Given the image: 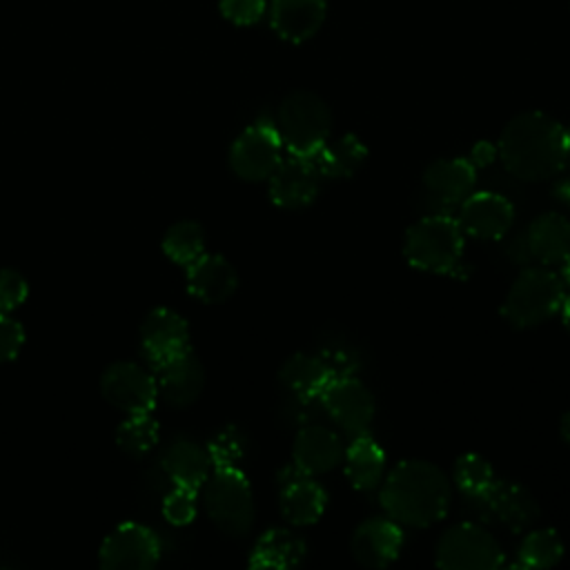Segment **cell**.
<instances>
[{"label":"cell","instance_id":"1","mask_svg":"<svg viewBox=\"0 0 570 570\" xmlns=\"http://www.w3.org/2000/svg\"><path fill=\"white\" fill-rule=\"evenodd\" d=\"M497 158L519 180H550L568 165V129L541 111L519 114L503 127Z\"/></svg>","mask_w":570,"mask_h":570},{"label":"cell","instance_id":"2","mask_svg":"<svg viewBox=\"0 0 570 570\" xmlns=\"http://www.w3.org/2000/svg\"><path fill=\"white\" fill-rule=\"evenodd\" d=\"M381 508L399 525L430 528L448 514L452 483L425 459L396 463L381 481Z\"/></svg>","mask_w":570,"mask_h":570},{"label":"cell","instance_id":"3","mask_svg":"<svg viewBox=\"0 0 570 570\" xmlns=\"http://www.w3.org/2000/svg\"><path fill=\"white\" fill-rule=\"evenodd\" d=\"M463 247L465 234L459 220L445 214L419 218L403 238V256L414 269L454 278H468L470 274Z\"/></svg>","mask_w":570,"mask_h":570},{"label":"cell","instance_id":"4","mask_svg":"<svg viewBox=\"0 0 570 570\" xmlns=\"http://www.w3.org/2000/svg\"><path fill=\"white\" fill-rule=\"evenodd\" d=\"M563 296L566 285L559 272L539 263L528 265L510 285L501 305V316L517 330H530L559 314Z\"/></svg>","mask_w":570,"mask_h":570},{"label":"cell","instance_id":"5","mask_svg":"<svg viewBox=\"0 0 570 570\" xmlns=\"http://www.w3.org/2000/svg\"><path fill=\"white\" fill-rule=\"evenodd\" d=\"M274 125L287 154L309 158L330 140L332 111L321 96L301 89L281 100Z\"/></svg>","mask_w":570,"mask_h":570},{"label":"cell","instance_id":"6","mask_svg":"<svg viewBox=\"0 0 570 570\" xmlns=\"http://www.w3.org/2000/svg\"><path fill=\"white\" fill-rule=\"evenodd\" d=\"M207 517L227 537H243L254 523V497L245 472L238 465H214L203 483Z\"/></svg>","mask_w":570,"mask_h":570},{"label":"cell","instance_id":"7","mask_svg":"<svg viewBox=\"0 0 570 570\" xmlns=\"http://www.w3.org/2000/svg\"><path fill=\"white\" fill-rule=\"evenodd\" d=\"M461 499L472 521H479V523L497 521L512 532H523L532 528V523L539 519L537 499L532 497L530 490H525L514 481L494 479V483L488 490L479 494H468Z\"/></svg>","mask_w":570,"mask_h":570},{"label":"cell","instance_id":"8","mask_svg":"<svg viewBox=\"0 0 570 570\" xmlns=\"http://www.w3.org/2000/svg\"><path fill=\"white\" fill-rule=\"evenodd\" d=\"M434 552L441 570H497L505 561L499 541L479 521H463L448 528Z\"/></svg>","mask_w":570,"mask_h":570},{"label":"cell","instance_id":"9","mask_svg":"<svg viewBox=\"0 0 570 570\" xmlns=\"http://www.w3.org/2000/svg\"><path fill=\"white\" fill-rule=\"evenodd\" d=\"M283 142L274 122L258 120L243 129L229 147V169L247 183H261L283 160Z\"/></svg>","mask_w":570,"mask_h":570},{"label":"cell","instance_id":"10","mask_svg":"<svg viewBox=\"0 0 570 570\" xmlns=\"http://www.w3.org/2000/svg\"><path fill=\"white\" fill-rule=\"evenodd\" d=\"M318 405L350 436L365 434L376 414L372 392L354 374L332 376L318 394Z\"/></svg>","mask_w":570,"mask_h":570},{"label":"cell","instance_id":"11","mask_svg":"<svg viewBox=\"0 0 570 570\" xmlns=\"http://www.w3.org/2000/svg\"><path fill=\"white\" fill-rule=\"evenodd\" d=\"M158 559L160 541L156 532L136 521L114 528L98 550V561L105 570H149Z\"/></svg>","mask_w":570,"mask_h":570},{"label":"cell","instance_id":"12","mask_svg":"<svg viewBox=\"0 0 570 570\" xmlns=\"http://www.w3.org/2000/svg\"><path fill=\"white\" fill-rule=\"evenodd\" d=\"M100 392L114 407L136 414L151 412L158 401L156 374L131 361H116L100 376Z\"/></svg>","mask_w":570,"mask_h":570},{"label":"cell","instance_id":"13","mask_svg":"<svg viewBox=\"0 0 570 570\" xmlns=\"http://www.w3.org/2000/svg\"><path fill=\"white\" fill-rule=\"evenodd\" d=\"M278 508L287 523L296 528H305L316 523L327 505V494L323 485L301 472L294 463L278 472Z\"/></svg>","mask_w":570,"mask_h":570},{"label":"cell","instance_id":"14","mask_svg":"<svg viewBox=\"0 0 570 570\" xmlns=\"http://www.w3.org/2000/svg\"><path fill=\"white\" fill-rule=\"evenodd\" d=\"M321 180L312 158L287 154L267 178V194L281 209H303L316 200Z\"/></svg>","mask_w":570,"mask_h":570},{"label":"cell","instance_id":"15","mask_svg":"<svg viewBox=\"0 0 570 570\" xmlns=\"http://www.w3.org/2000/svg\"><path fill=\"white\" fill-rule=\"evenodd\" d=\"M456 220L465 236L476 240H499L514 223V205L497 191H472L461 200Z\"/></svg>","mask_w":570,"mask_h":570},{"label":"cell","instance_id":"16","mask_svg":"<svg viewBox=\"0 0 570 570\" xmlns=\"http://www.w3.org/2000/svg\"><path fill=\"white\" fill-rule=\"evenodd\" d=\"M140 350L151 367L191 350L187 321L169 307L151 309L140 325Z\"/></svg>","mask_w":570,"mask_h":570},{"label":"cell","instance_id":"17","mask_svg":"<svg viewBox=\"0 0 570 570\" xmlns=\"http://www.w3.org/2000/svg\"><path fill=\"white\" fill-rule=\"evenodd\" d=\"M345 445L341 436L323 423H305L292 443V463L309 474L321 476L343 463Z\"/></svg>","mask_w":570,"mask_h":570},{"label":"cell","instance_id":"18","mask_svg":"<svg viewBox=\"0 0 570 570\" xmlns=\"http://www.w3.org/2000/svg\"><path fill=\"white\" fill-rule=\"evenodd\" d=\"M403 548V530L390 517H372L356 525L350 550L356 563L365 568H385L396 561Z\"/></svg>","mask_w":570,"mask_h":570},{"label":"cell","instance_id":"19","mask_svg":"<svg viewBox=\"0 0 570 570\" xmlns=\"http://www.w3.org/2000/svg\"><path fill=\"white\" fill-rule=\"evenodd\" d=\"M154 374H156L158 396L174 407L191 405L200 396L205 385L203 363L191 350L154 367Z\"/></svg>","mask_w":570,"mask_h":570},{"label":"cell","instance_id":"20","mask_svg":"<svg viewBox=\"0 0 570 570\" xmlns=\"http://www.w3.org/2000/svg\"><path fill=\"white\" fill-rule=\"evenodd\" d=\"M476 183V167L470 158H439L423 171V187L432 200L452 207L468 198Z\"/></svg>","mask_w":570,"mask_h":570},{"label":"cell","instance_id":"21","mask_svg":"<svg viewBox=\"0 0 570 570\" xmlns=\"http://www.w3.org/2000/svg\"><path fill=\"white\" fill-rule=\"evenodd\" d=\"M185 269H187L185 272L187 292L207 305L227 301L238 287V274L234 265L218 254L205 252Z\"/></svg>","mask_w":570,"mask_h":570},{"label":"cell","instance_id":"22","mask_svg":"<svg viewBox=\"0 0 570 570\" xmlns=\"http://www.w3.org/2000/svg\"><path fill=\"white\" fill-rule=\"evenodd\" d=\"M332 376L334 372L323 352H296L278 370L281 385L298 401H318V394Z\"/></svg>","mask_w":570,"mask_h":570},{"label":"cell","instance_id":"23","mask_svg":"<svg viewBox=\"0 0 570 570\" xmlns=\"http://www.w3.org/2000/svg\"><path fill=\"white\" fill-rule=\"evenodd\" d=\"M523 236L539 265H559L570 254V220L559 212H546L532 218Z\"/></svg>","mask_w":570,"mask_h":570},{"label":"cell","instance_id":"24","mask_svg":"<svg viewBox=\"0 0 570 570\" xmlns=\"http://www.w3.org/2000/svg\"><path fill=\"white\" fill-rule=\"evenodd\" d=\"M305 554L307 543L301 534L289 528H269L256 539L247 563L254 570H287L301 566Z\"/></svg>","mask_w":570,"mask_h":570},{"label":"cell","instance_id":"25","mask_svg":"<svg viewBox=\"0 0 570 570\" xmlns=\"http://www.w3.org/2000/svg\"><path fill=\"white\" fill-rule=\"evenodd\" d=\"M160 465L174 485L191 490H200L214 470L207 448L191 439H176L171 445H167Z\"/></svg>","mask_w":570,"mask_h":570},{"label":"cell","instance_id":"26","mask_svg":"<svg viewBox=\"0 0 570 570\" xmlns=\"http://www.w3.org/2000/svg\"><path fill=\"white\" fill-rule=\"evenodd\" d=\"M325 18V0H274L272 29L287 42L312 38Z\"/></svg>","mask_w":570,"mask_h":570},{"label":"cell","instance_id":"27","mask_svg":"<svg viewBox=\"0 0 570 570\" xmlns=\"http://www.w3.org/2000/svg\"><path fill=\"white\" fill-rule=\"evenodd\" d=\"M343 468L352 488L370 492L385 476V452L367 432L352 436V443L343 452Z\"/></svg>","mask_w":570,"mask_h":570},{"label":"cell","instance_id":"28","mask_svg":"<svg viewBox=\"0 0 570 570\" xmlns=\"http://www.w3.org/2000/svg\"><path fill=\"white\" fill-rule=\"evenodd\" d=\"M309 158L323 180H343L352 178L363 167L367 158V147L358 136L345 134L336 140H327Z\"/></svg>","mask_w":570,"mask_h":570},{"label":"cell","instance_id":"29","mask_svg":"<svg viewBox=\"0 0 570 570\" xmlns=\"http://www.w3.org/2000/svg\"><path fill=\"white\" fill-rule=\"evenodd\" d=\"M563 557V541L552 528H537L525 532L519 543L514 568H552Z\"/></svg>","mask_w":570,"mask_h":570},{"label":"cell","instance_id":"30","mask_svg":"<svg viewBox=\"0 0 570 570\" xmlns=\"http://www.w3.org/2000/svg\"><path fill=\"white\" fill-rule=\"evenodd\" d=\"M160 247L171 263L187 267L205 254V229L196 220H178L165 232Z\"/></svg>","mask_w":570,"mask_h":570},{"label":"cell","instance_id":"31","mask_svg":"<svg viewBox=\"0 0 570 570\" xmlns=\"http://www.w3.org/2000/svg\"><path fill=\"white\" fill-rule=\"evenodd\" d=\"M158 441V423L151 412L127 414V419L116 430V443L129 456L147 454Z\"/></svg>","mask_w":570,"mask_h":570},{"label":"cell","instance_id":"32","mask_svg":"<svg viewBox=\"0 0 570 570\" xmlns=\"http://www.w3.org/2000/svg\"><path fill=\"white\" fill-rule=\"evenodd\" d=\"M494 479H497L494 468L481 454L465 452L454 463V485L461 492V497L479 494L488 490L494 483Z\"/></svg>","mask_w":570,"mask_h":570},{"label":"cell","instance_id":"33","mask_svg":"<svg viewBox=\"0 0 570 570\" xmlns=\"http://www.w3.org/2000/svg\"><path fill=\"white\" fill-rule=\"evenodd\" d=\"M245 436L238 428L227 425L223 428L207 445V452L212 456L214 465H238L245 456Z\"/></svg>","mask_w":570,"mask_h":570},{"label":"cell","instance_id":"34","mask_svg":"<svg viewBox=\"0 0 570 570\" xmlns=\"http://www.w3.org/2000/svg\"><path fill=\"white\" fill-rule=\"evenodd\" d=\"M196 497H198V490L174 485V490L167 492L165 499H163V517L171 525H187V523H191L194 517H196V510H198Z\"/></svg>","mask_w":570,"mask_h":570},{"label":"cell","instance_id":"35","mask_svg":"<svg viewBox=\"0 0 570 570\" xmlns=\"http://www.w3.org/2000/svg\"><path fill=\"white\" fill-rule=\"evenodd\" d=\"M29 285L18 269H0V312H13L27 301Z\"/></svg>","mask_w":570,"mask_h":570},{"label":"cell","instance_id":"36","mask_svg":"<svg viewBox=\"0 0 570 570\" xmlns=\"http://www.w3.org/2000/svg\"><path fill=\"white\" fill-rule=\"evenodd\" d=\"M24 345L22 325L9 314L0 312V363L13 361Z\"/></svg>","mask_w":570,"mask_h":570},{"label":"cell","instance_id":"37","mask_svg":"<svg viewBox=\"0 0 570 570\" xmlns=\"http://www.w3.org/2000/svg\"><path fill=\"white\" fill-rule=\"evenodd\" d=\"M223 16L234 24H254L265 13V0H220Z\"/></svg>","mask_w":570,"mask_h":570},{"label":"cell","instance_id":"38","mask_svg":"<svg viewBox=\"0 0 570 570\" xmlns=\"http://www.w3.org/2000/svg\"><path fill=\"white\" fill-rule=\"evenodd\" d=\"M508 256H510V261H512V263H517V265H521V267L534 265L532 252H530L528 240H525V236H523V234H519V236H514V238L510 240V245H508Z\"/></svg>","mask_w":570,"mask_h":570},{"label":"cell","instance_id":"39","mask_svg":"<svg viewBox=\"0 0 570 570\" xmlns=\"http://www.w3.org/2000/svg\"><path fill=\"white\" fill-rule=\"evenodd\" d=\"M497 158V145L492 147L490 142H476L470 151V163L474 167H483V165H490L492 160Z\"/></svg>","mask_w":570,"mask_h":570},{"label":"cell","instance_id":"40","mask_svg":"<svg viewBox=\"0 0 570 570\" xmlns=\"http://www.w3.org/2000/svg\"><path fill=\"white\" fill-rule=\"evenodd\" d=\"M559 314H561V323H563V327L570 332V292H566L563 303H561V307H559Z\"/></svg>","mask_w":570,"mask_h":570},{"label":"cell","instance_id":"41","mask_svg":"<svg viewBox=\"0 0 570 570\" xmlns=\"http://www.w3.org/2000/svg\"><path fill=\"white\" fill-rule=\"evenodd\" d=\"M559 434H561V439L570 445V410L561 416V421H559Z\"/></svg>","mask_w":570,"mask_h":570},{"label":"cell","instance_id":"42","mask_svg":"<svg viewBox=\"0 0 570 570\" xmlns=\"http://www.w3.org/2000/svg\"><path fill=\"white\" fill-rule=\"evenodd\" d=\"M557 196H559V200H563L566 205H570V176L563 178V180L557 185Z\"/></svg>","mask_w":570,"mask_h":570},{"label":"cell","instance_id":"43","mask_svg":"<svg viewBox=\"0 0 570 570\" xmlns=\"http://www.w3.org/2000/svg\"><path fill=\"white\" fill-rule=\"evenodd\" d=\"M559 276H561V281H563V285L566 287H570V254L559 263Z\"/></svg>","mask_w":570,"mask_h":570},{"label":"cell","instance_id":"44","mask_svg":"<svg viewBox=\"0 0 570 570\" xmlns=\"http://www.w3.org/2000/svg\"><path fill=\"white\" fill-rule=\"evenodd\" d=\"M568 163H570V129H568Z\"/></svg>","mask_w":570,"mask_h":570}]
</instances>
